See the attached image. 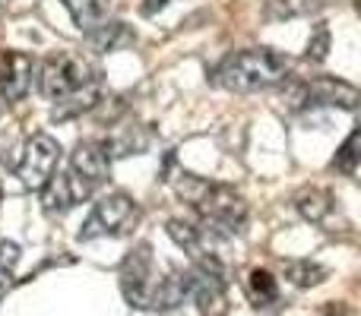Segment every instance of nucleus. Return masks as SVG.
Instances as JSON below:
<instances>
[{"instance_id":"obj_5","label":"nucleus","mask_w":361,"mask_h":316,"mask_svg":"<svg viewBox=\"0 0 361 316\" xmlns=\"http://www.w3.org/2000/svg\"><path fill=\"white\" fill-rule=\"evenodd\" d=\"M140 206L127 193H108L92 206L80 228V241H99V237H124L137 228Z\"/></svg>"},{"instance_id":"obj_1","label":"nucleus","mask_w":361,"mask_h":316,"mask_svg":"<svg viewBox=\"0 0 361 316\" xmlns=\"http://www.w3.org/2000/svg\"><path fill=\"white\" fill-rule=\"evenodd\" d=\"M38 89L51 101V118L73 120L102 101V67L82 51H61L48 57L38 73Z\"/></svg>"},{"instance_id":"obj_7","label":"nucleus","mask_w":361,"mask_h":316,"mask_svg":"<svg viewBox=\"0 0 361 316\" xmlns=\"http://www.w3.org/2000/svg\"><path fill=\"white\" fill-rule=\"evenodd\" d=\"M57 165H61V143L48 133H35L16 161V177L29 190H42L57 171Z\"/></svg>"},{"instance_id":"obj_10","label":"nucleus","mask_w":361,"mask_h":316,"mask_svg":"<svg viewBox=\"0 0 361 316\" xmlns=\"http://www.w3.org/2000/svg\"><path fill=\"white\" fill-rule=\"evenodd\" d=\"M187 298V269H169L159 275L149 294V310H175Z\"/></svg>"},{"instance_id":"obj_15","label":"nucleus","mask_w":361,"mask_h":316,"mask_svg":"<svg viewBox=\"0 0 361 316\" xmlns=\"http://www.w3.org/2000/svg\"><path fill=\"white\" fill-rule=\"evenodd\" d=\"M282 269H286V279L295 288H314L326 279V269L311 260H288V263H282Z\"/></svg>"},{"instance_id":"obj_16","label":"nucleus","mask_w":361,"mask_h":316,"mask_svg":"<svg viewBox=\"0 0 361 316\" xmlns=\"http://www.w3.org/2000/svg\"><path fill=\"white\" fill-rule=\"evenodd\" d=\"M63 6L70 10V16L76 19L80 29H92V25L105 23V13H108V0H63Z\"/></svg>"},{"instance_id":"obj_2","label":"nucleus","mask_w":361,"mask_h":316,"mask_svg":"<svg viewBox=\"0 0 361 316\" xmlns=\"http://www.w3.org/2000/svg\"><path fill=\"white\" fill-rule=\"evenodd\" d=\"M178 193L193 206L197 222L212 241H228L241 234L247 225V203L244 196L228 184H209L197 174H178Z\"/></svg>"},{"instance_id":"obj_11","label":"nucleus","mask_w":361,"mask_h":316,"mask_svg":"<svg viewBox=\"0 0 361 316\" xmlns=\"http://www.w3.org/2000/svg\"><path fill=\"white\" fill-rule=\"evenodd\" d=\"M169 237L178 244L184 253H190V260H200V256L212 253V237L203 231L200 222H184V218H171L169 222Z\"/></svg>"},{"instance_id":"obj_9","label":"nucleus","mask_w":361,"mask_h":316,"mask_svg":"<svg viewBox=\"0 0 361 316\" xmlns=\"http://www.w3.org/2000/svg\"><path fill=\"white\" fill-rule=\"evenodd\" d=\"M35 63L23 51H4L0 54V101H23L32 89Z\"/></svg>"},{"instance_id":"obj_17","label":"nucleus","mask_w":361,"mask_h":316,"mask_svg":"<svg viewBox=\"0 0 361 316\" xmlns=\"http://www.w3.org/2000/svg\"><path fill=\"white\" fill-rule=\"evenodd\" d=\"M324 10V0H267V19H295Z\"/></svg>"},{"instance_id":"obj_13","label":"nucleus","mask_w":361,"mask_h":316,"mask_svg":"<svg viewBox=\"0 0 361 316\" xmlns=\"http://www.w3.org/2000/svg\"><path fill=\"white\" fill-rule=\"evenodd\" d=\"M244 291H247L250 304H254L257 310H263V313H273L276 307H279V301H282L279 285H276V279L267 272V269H250L247 282H244Z\"/></svg>"},{"instance_id":"obj_20","label":"nucleus","mask_w":361,"mask_h":316,"mask_svg":"<svg viewBox=\"0 0 361 316\" xmlns=\"http://www.w3.org/2000/svg\"><path fill=\"white\" fill-rule=\"evenodd\" d=\"M326 51H330V25L326 23H317L311 32V38H307V61H324Z\"/></svg>"},{"instance_id":"obj_21","label":"nucleus","mask_w":361,"mask_h":316,"mask_svg":"<svg viewBox=\"0 0 361 316\" xmlns=\"http://www.w3.org/2000/svg\"><path fill=\"white\" fill-rule=\"evenodd\" d=\"M169 4H171V0H146V4H143V16H156V13L165 10Z\"/></svg>"},{"instance_id":"obj_3","label":"nucleus","mask_w":361,"mask_h":316,"mask_svg":"<svg viewBox=\"0 0 361 316\" xmlns=\"http://www.w3.org/2000/svg\"><path fill=\"white\" fill-rule=\"evenodd\" d=\"M288 76V57H282L273 48H244L228 54L216 70L212 82L228 92H263Z\"/></svg>"},{"instance_id":"obj_8","label":"nucleus","mask_w":361,"mask_h":316,"mask_svg":"<svg viewBox=\"0 0 361 316\" xmlns=\"http://www.w3.org/2000/svg\"><path fill=\"white\" fill-rule=\"evenodd\" d=\"M70 174L86 187L89 193H95L105 184L108 171H111V156H108V146L102 139H82L76 143L73 156H70Z\"/></svg>"},{"instance_id":"obj_6","label":"nucleus","mask_w":361,"mask_h":316,"mask_svg":"<svg viewBox=\"0 0 361 316\" xmlns=\"http://www.w3.org/2000/svg\"><path fill=\"white\" fill-rule=\"evenodd\" d=\"M152 285H156V256L149 244H137L121 263V291L130 307L149 310Z\"/></svg>"},{"instance_id":"obj_12","label":"nucleus","mask_w":361,"mask_h":316,"mask_svg":"<svg viewBox=\"0 0 361 316\" xmlns=\"http://www.w3.org/2000/svg\"><path fill=\"white\" fill-rule=\"evenodd\" d=\"M295 209L311 225H326L330 215L336 212V199H333V193L324 190V187H305V190L295 196Z\"/></svg>"},{"instance_id":"obj_14","label":"nucleus","mask_w":361,"mask_h":316,"mask_svg":"<svg viewBox=\"0 0 361 316\" xmlns=\"http://www.w3.org/2000/svg\"><path fill=\"white\" fill-rule=\"evenodd\" d=\"M86 42L92 51H121L137 42V35L124 23H99L86 32Z\"/></svg>"},{"instance_id":"obj_19","label":"nucleus","mask_w":361,"mask_h":316,"mask_svg":"<svg viewBox=\"0 0 361 316\" xmlns=\"http://www.w3.org/2000/svg\"><path fill=\"white\" fill-rule=\"evenodd\" d=\"M355 146H358V133H349V139H345L343 149L333 158V168H336L339 174H345V177H355V156H358Z\"/></svg>"},{"instance_id":"obj_4","label":"nucleus","mask_w":361,"mask_h":316,"mask_svg":"<svg viewBox=\"0 0 361 316\" xmlns=\"http://www.w3.org/2000/svg\"><path fill=\"white\" fill-rule=\"evenodd\" d=\"M358 92L352 82L333 80V76H311V80H295L286 89V105L292 111H314V108H343L355 111Z\"/></svg>"},{"instance_id":"obj_18","label":"nucleus","mask_w":361,"mask_h":316,"mask_svg":"<svg viewBox=\"0 0 361 316\" xmlns=\"http://www.w3.org/2000/svg\"><path fill=\"white\" fill-rule=\"evenodd\" d=\"M19 263V247L13 241H0V304L13 288V272Z\"/></svg>"}]
</instances>
